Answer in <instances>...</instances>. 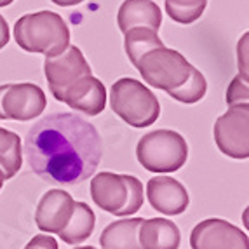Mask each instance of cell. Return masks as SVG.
<instances>
[{"label": "cell", "instance_id": "obj_1", "mask_svg": "<svg viewBox=\"0 0 249 249\" xmlns=\"http://www.w3.org/2000/svg\"><path fill=\"white\" fill-rule=\"evenodd\" d=\"M25 155L40 178L77 185L96 173L103 143L98 129L77 113H51L28 131Z\"/></svg>", "mask_w": 249, "mask_h": 249}, {"label": "cell", "instance_id": "obj_2", "mask_svg": "<svg viewBox=\"0 0 249 249\" xmlns=\"http://www.w3.org/2000/svg\"><path fill=\"white\" fill-rule=\"evenodd\" d=\"M14 40L26 53L53 58L70 46V28L59 14L38 11L25 14L16 21Z\"/></svg>", "mask_w": 249, "mask_h": 249}, {"label": "cell", "instance_id": "obj_3", "mask_svg": "<svg viewBox=\"0 0 249 249\" xmlns=\"http://www.w3.org/2000/svg\"><path fill=\"white\" fill-rule=\"evenodd\" d=\"M143 183L131 175L100 173L91 181V197L98 208L115 216H131L143 206Z\"/></svg>", "mask_w": 249, "mask_h": 249}, {"label": "cell", "instance_id": "obj_4", "mask_svg": "<svg viewBox=\"0 0 249 249\" xmlns=\"http://www.w3.org/2000/svg\"><path fill=\"white\" fill-rule=\"evenodd\" d=\"M110 107L133 127L152 125L160 115L157 96L136 79H119L110 89Z\"/></svg>", "mask_w": 249, "mask_h": 249}, {"label": "cell", "instance_id": "obj_5", "mask_svg": "<svg viewBox=\"0 0 249 249\" xmlns=\"http://www.w3.org/2000/svg\"><path fill=\"white\" fill-rule=\"evenodd\" d=\"M136 157L146 171L175 173L185 166L188 159L187 140L169 129L152 131L138 142Z\"/></svg>", "mask_w": 249, "mask_h": 249}, {"label": "cell", "instance_id": "obj_6", "mask_svg": "<svg viewBox=\"0 0 249 249\" xmlns=\"http://www.w3.org/2000/svg\"><path fill=\"white\" fill-rule=\"evenodd\" d=\"M136 68L146 84L167 92L185 84L190 77L192 65L181 53L164 46L143 54Z\"/></svg>", "mask_w": 249, "mask_h": 249}, {"label": "cell", "instance_id": "obj_7", "mask_svg": "<svg viewBox=\"0 0 249 249\" xmlns=\"http://www.w3.org/2000/svg\"><path fill=\"white\" fill-rule=\"evenodd\" d=\"M214 142L221 154L232 159L249 157V107L233 105L214 122Z\"/></svg>", "mask_w": 249, "mask_h": 249}, {"label": "cell", "instance_id": "obj_8", "mask_svg": "<svg viewBox=\"0 0 249 249\" xmlns=\"http://www.w3.org/2000/svg\"><path fill=\"white\" fill-rule=\"evenodd\" d=\"M47 107L46 92L32 82L0 86V121L28 122Z\"/></svg>", "mask_w": 249, "mask_h": 249}, {"label": "cell", "instance_id": "obj_9", "mask_svg": "<svg viewBox=\"0 0 249 249\" xmlns=\"http://www.w3.org/2000/svg\"><path fill=\"white\" fill-rule=\"evenodd\" d=\"M44 73H46L49 91L56 100H61L63 92L75 84L82 77H88L91 73L88 59L82 54V51L75 46H68L58 56L46 58L44 63Z\"/></svg>", "mask_w": 249, "mask_h": 249}, {"label": "cell", "instance_id": "obj_10", "mask_svg": "<svg viewBox=\"0 0 249 249\" xmlns=\"http://www.w3.org/2000/svg\"><path fill=\"white\" fill-rule=\"evenodd\" d=\"M190 246L192 249H249V239L235 225L220 218H209L194 227Z\"/></svg>", "mask_w": 249, "mask_h": 249}, {"label": "cell", "instance_id": "obj_11", "mask_svg": "<svg viewBox=\"0 0 249 249\" xmlns=\"http://www.w3.org/2000/svg\"><path fill=\"white\" fill-rule=\"evenodd\" d=\"M73 197L65 190L53 188L47 190L37 204L35 211V223L38 230L46 233H56L58 235L67 223L70 221L73 213Z\"/></svg>", "mask_w": 249, "mask_h": 249}, {"label": "cell", "instance_id": "obj_12", "mask_svg": "<svg viewBox=\"0 0 249 249\" xmlns=\"http://www.w3.org/2000/svg\"><path fill=\"white\" fill-rule=\"evenodd\" d=\"M150 206L166 216L181 214L190 204L187 188L171 176H155L146 183Z\"/></svg>", "mask_w": 249, "mask_h": 249}, {"label": "cell", "instance_id": "obj_13", "mask_svg": "<svg viewBox=\"0 0 249 249\" xmlns=\"http://www.w3.org/2000/svg\"><path fill=\"white\" fill-rule=\"evenodd\" d=\"M61 103H67L71 110L84 112L86 115H100L107 107V89L100 79L92 75L82 77L75 84H71L63 92Z\"/></svg>", "mask_w": 249, "mask_h": 249}, {"label": "cell", "instance_id": "obj_14", "mask_svg": "<svg viewBox=\"0 0 249 249\" xmlns=\"http://www.w3.org/2000/svg\"><path fill=\"white\" fill-rule=\"evenodd\" d=\"M117 23L122 34L136 26H145L159 32L162 25L160 7L152 0H125L119 7Z\"/></svg>", "mask_w": 249, "mask_h": 249}, {"label": "cell", "instance_id": "obj_15", "mask_svg": "<svg viewBox=\"0 0 249 249\" xmlns=\"http://www.w3.org/2000/svg\"><path fill=\"white\" fill-rule=\"evenodd\" d=\"M142 249H178L181 242L178 225L166 218L143 220L138 230Z\"/></svg>", "mask_w": 249, "mask_h": 249}, {"label": "cell", "instance_id": "obj_16", "mask_svg": "<svg viewBox=\"0 0 249 249\" xmlns=\"http://www.w3.org/2000/svg\"><path fill=\"white\" fill-rule=\"evenodd\" d=\"M143 218L113 221L101 232V249H142L138 241V230Z\"/></svg>", "mask_w": 249, "mask_h": 249}, {"label": "cell", "instance_id": "obj_17", "mask_svg": "<svg viewBox=\"0 0 249 249\" xmlns=\"http://www.w3.org/2000/svg\"><path fill=\"white\" fill-rule=\"evenodd\" d=\"M96 225V214L86 202H75L73 213L67 227L58 233L67 244H80L92 235Z\"/></svg>", "mask_w": 249, "mask_h": 249}, {"label": "cell", "instance_id": "obj_18", "mask_svg": "<svg viewBox=\"0 0 249 249\" xmlns=\"http://www.w3.org/2000/svg\"><path fill=\"white\" fill-rule=\"evenodd\" d=\"M124 35H125V40H124L125 54H127L129 61L133 63V67H136V63L148 51L157 49V47H164V42L160 40L157 32L145 28V26L131 28Z\"/></svg>", "mask_w": 249, "mask_h": 249}, {"label": "cell", "instance_id": "obj_19", "mask_svg": "<svg viewBox=\"0 0 249 249\" xmlns=\"http://www.w3.org/2000/svg\"><path fill=\"white\" fill-rule=\"evenodd\" d=\"M23 164L21 155V140L16 133L0 127V169L4 173L5 179L16 176Z\"/></svg>", "mask_w": 249, "mask_h": 249}, {"label": "cell", "instance_id": "obj_20", "mask_svg": "<svg viewBox=\"0 0 249 249\" xmlns=\"http://www.w3.org/2000/svg\"><path fill=\"white\" fill-rule=\"evenodd\" d=\"M208 91V82H206V77L197 70L196 67H192L190 70V77L185 80V84H181L179 88L171 89L167 91V94L173 98V100L179 101V103H197L206 96Z\"/></svg>", "mask_w": 249, "mask_h": 249}, {"label": "cell", "instance_id": "obj_21", "mask_svg": "<svg viewBox=\"0 0 249 249\" xmlns=\"http://www.w3.org/2000/svg\"><path fill=\"white\" fill-rule=\"evenodd\" d=\"M208 0H166V11L169 18L181 25L196 23L206 11Z\"/></svg>", "mask_w": 249, "mask_h": 249}, {"label": "cell", "instance_id": "obj_22", "mask_svg": "<svg viewBox=\"0 0 249 249\" xmlns=\"http://www.w3.org/2000/svg\"><path fill=\"white\" fill-rule=\"evenodd\" d=\"M248 98H249L248 80H244L242 77L237 75L235 79L232 80V84L229 86V91H227V103H229L230 107L248 103Z\"/></svg>", "mask_w": 249, "mask_h": 249}, {"label": "cell", "instance_id": "obj_23", "mask_svg": "<svg viewBox=\"0 0 249 249\" xmlns=\"http://www.w3.org/2000/svg\"><path fill=\"white\" fill-rule=\"evenodd\" d=\"M248 38L249 35L244 34L237 46V56H239V77L248 80Z\"/></svg>", "mask_w": 249, "mask_h": 249}, {"label": "cell", "instance_id": "obj_24", "mask_svg": "<svg viewBox=\"0 0 249 249\" xmlns=\"http://www.w3.org/2000/svg\"><path fill=\"white\" fill-rule=\"evenodd\" d=\"M25 249H58V242H56V239L51 237L49 233H47V235L40 233V235H35L34 239L25 246Z\"/></svg>", "mask_w": 249, "mask_h": 249}, {"label": "cell", "instance_id": "obj_25", "mask_svg": "<svg viewBox=\"0 0 249 249\" xmlns=\"http://www.w3.org/2000/svg\"><path fill=\"white\" fill-rule=\"evenodd\" d=\"M9 38H11V34H9V25L5 18L0 14V49H4L7 46Z\"/></svg>", "mask_w": 249, "mask_h": 249}, {"label": "cell", "instance_id": "obj_26", "mask_svg": "<svg viewBox=\"0 0 249 249\" xmlns=\"http://www.w3.org/2000/svg\"><path fill=\"white\" fill-rule=\"evenodd\" d=\"M53 4L59 5V7H70V5H77L80 4V2H84V0H51Z\"/></svg>", "mask_w": 249, "mask_h": 249}, {"label": "cell", "instance_id": "obj_27", "mask_svg": "<svg viewBox=\"0 0 249 249\" xmlns=\"http://www.w3.org/2000/svg\"><path fill=\"white\" fill-rule=\"evenodd\" d=\"M14 0H0V7H5V5H11Z\"/></svg>", "mask_w": 249, "mask_h": 249}, {"label": "cell", "instance_id": "obj_28", "mask_svg": "<svg viewBox=\"0 0 249 249\" xmlns=\"http://www.w3.org/2000/svg\"><path fill=\"white\" fill-rule=\"evenodd\" d=\"M4 181H5V176H4V173H2V169H0V190L4 187Z\"/></svg>", "mask_w": 249, "mask_h": 249}, {"label": "cell", "instance_id": "obj_29", "mask_svg": "<svg viewBox=\"0 0 249 249\" xmlns=\"http://www.w3.org/2000/svg\"><path fill=\"white\" fill-rule=\"evenodd\" d=\"M73 249H98L94 246H82V248H73Z\"/></svg>", "mask_w": 249, "mask_h": 249}]
</instances>
